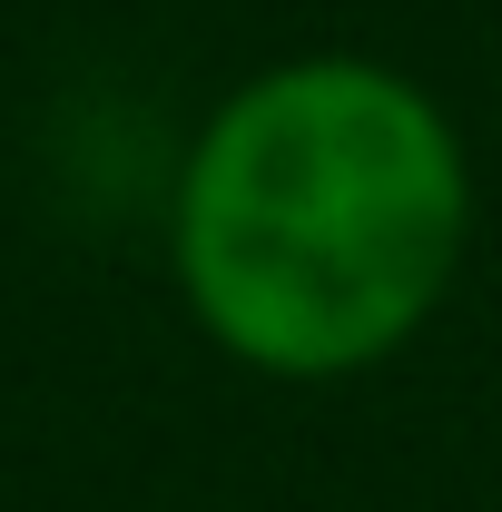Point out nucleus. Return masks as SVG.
<instances>
[{"label":"nucleus","instance_id":"obj_1","mask_svg":"<svg viewBox=\"0 0 502 512\" xmlns=\"http://www.w3.org/2000/svg\"><path fill=\"white\" fill-rule=\"evenodd\" d=\"M473 217V138L434 79L375 50H296L188 138L168 266L227 365L355 384L453 306Z\"/></svg>","mask_w":502,"mask_h":512}]
</instances>
